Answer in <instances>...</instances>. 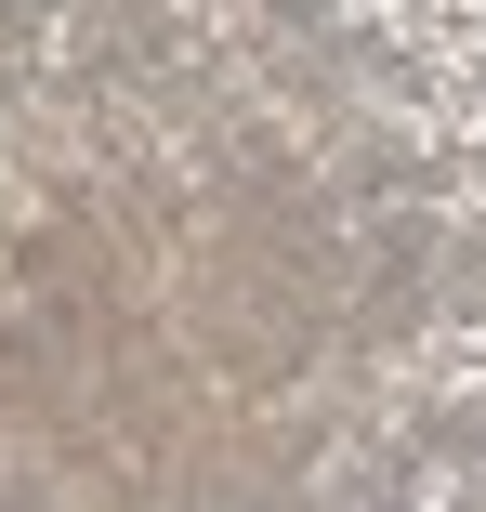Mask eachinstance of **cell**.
<instances>
[{
	"label": "cell",
	"instance_id": "obj_1",
	"mask_svg": "<svg viewBox=\"0 0 486 512\" xmlns=\"http://www.w3.org/2000/svg\"><path fill=\"white\" fill-rule=\"evenodd\" d=\"M342 14H408V0H342Z\"/></svg>",
	"mask_w": 486,
	"mask_h": 512
}]
</instances>
